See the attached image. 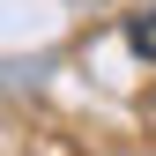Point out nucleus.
Segmentation results:
<instances>
[{
  "instance_id": "f257e3e1",
  "label": "nucleus",
  "mask_w": 156,
  "mask_h": 156,
  "mask_svg": "<svg viewBox=\"0 0 156 156\" xmlns=\"http://www.w3.org/2000/svg\"><path fill=\"white\" fill-rule=\"evenodd\" d=\"M126 45H134V52H141V60H149V67H156V0H149V8H141V15H126Z\"/></svg>"
}]
</instances>
